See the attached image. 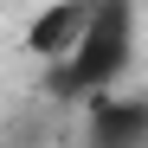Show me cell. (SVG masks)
Here are the masks:
<instances>
[{"label":"cell","mask_w":148,"mask_h":148,"mask_svg":"<svg viewBox=\"0 0 148 148\" xmlns=\"http://www.w3.org/2000/svg\"><path fill=\"white\" fill-rule=\"evenodd\" d=\"M129 45H135V13L129 0H90V26L77 39V52L64 64H52V97L58 103H90V97H103L122 64H129Z\"/></svg>","instance_id":"1"},{"label":"cell","mask_w":148,"mask_h":148,"mask_svg":"<svg viewBox=\"0 0 148 148\" xmlns=\"http://www.w3.org/2000/svg\"><path fill=\"white\" fill-rule=\"evenodd\" d=\"M84 148H148V103L142 97H90L84 103Z\"/></svg>","instance_id":"2"},{"label":"cell","mask_w":148,"mask_h":148,"mask_svg":"<svg viewBox=\"0 0 148 148\" xmlns=\"http://www.w3.org/2000/svg\"><path fill=\"white\" fill-rule=\"evenodd\" d=\"M84 26H90V0H58V7H45L26 26V52L45 58V71H52V64H64L71 52H77Z\"/></svg>","instance_id":"3"}]
</instances>
